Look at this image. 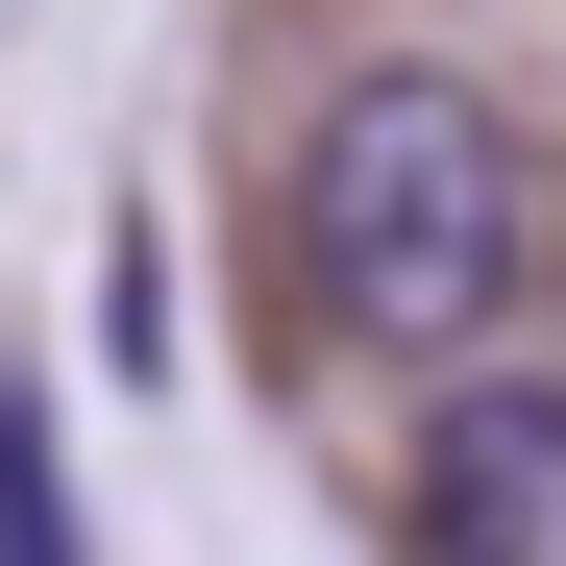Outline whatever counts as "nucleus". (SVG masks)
<instances>
[{
	"label": "nucleus",
	"instance_id": "nucleus-1",
	"mask_svg": "<svg viewBox=\"0 0 566 566\" xmlns=\"http://www.w3.org/2000/svg\"><path fill=\"white\" fill-rule=\"evenodd\" d=\"M542 148L468 99V74H345L321 148H296V271H321V321L345 345H395V369H468L517 296H542Z\"/></svg>",
	"mask_w": 566,
	"mask_h": 566
},
{
	"label": "nucleus",
	"instance_id": "nucleus-2",
	"mask_svg": "<svg viewBox=\"0 0 566 566\" xmlns=\"http://www.w3.org/2000/svg\"><path fill=\"white\" fill-rule=\"evenodd\" d=\"M419 542L443 566H566V369H468L419 419Z\"/></svg>",
	"mask_w": 566,
	"mask_h": 566
},
{
	"label": "nucleus",
	"instance_id": "nucleus-3",
	"mask_svg": "<svg viewBox=\"0 0 566 566\" xmlns=\"http://www.w3.org/2000/svg\"><path fill=\"white\" fill-rule=\"evenodd\" d=\"M0 566H74V542H50V419H25V395H0Z\"/></svg>",
	"mask_w": 566,
	"mask_h": 566
}]
</instances>
